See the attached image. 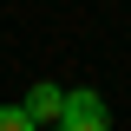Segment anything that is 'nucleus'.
Segmentation results:
<instances>
[{
	"mask_svg": "<svg viewBox=\"0 0 131 131\" xmlns=\"http://www.w3.org/2000/svg\"><path fill=\"white\" fill-rule=\"evenodd\" d=\"M26 112H33V125H46V118L59 125V118H66V92H59V85H33V92H26Z\"/></svg>",
	"mask_w": 131,
	"mask_h": 131,
	"instance_id": "obj_2",
	"label": "nucleus"
},
{
	"mask_svg": "<svg viewBox=\"0 0 131 131\" xmlns=\"http://www.w3.org/2000/svg\"><path fill=\"white\" fill-rule=\"evenodd\" d=\"M0 131H33V112L26 105H0Z\"/></svg>",
	"mask_w": 131,
	"mask_h": 131,
	"instance_id": "obj_3",
	"label": "nucleus"
},
{
	"mask_svg": "<svg viewBox=\"0 0 131 131\" xmlns=\"http://www.w3.org/2000/svg\"><path fill=\"white\" fill-rule=\"evenodd\" d=\"M52 131H66V125H52Z\"/></svg>",
	"mask_w": 131,
	"mask_h": 131,
	"instance_id": "obj_4",
	"label": "nucleus"
},
{
	"mask_svg": "<svg viewBox=\"0 0 131 131\" xmlns=\"http://www.w3.org/2000/svg\"><path fill=\"white\" fill-rule=\"evenodd\" d=\"M59 125H66V131H112L98 92H66V118H59Z\"/></svg>",
	"mask_w": 131,
	"mask_h": 131,
	"instance_id": "obj_1",
	"label": "nucleus"
}]
</instances>
